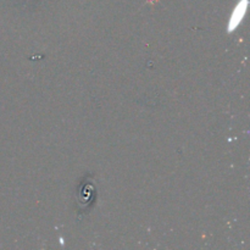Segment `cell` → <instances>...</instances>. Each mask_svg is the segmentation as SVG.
Returning <instances> with one entry per match:
<instances>
[{
  "label": "cell",
  "instance_id": "cell-1",
  "mask_svg": "<svg viewBox=\"0 0 250 250\" xmlns=\"http://www.w3.org/2000/svg\"><path fill=\"white\" fill-rule=\"evenodd\" d=\"M247 7H248V0H241L237 4V6L233 9V12H232L231 19H229V32H233L239 26L247 12Z\"/></svg>",
  "mask_w": 250,
  "mask_h": 250
}]
</instances>
